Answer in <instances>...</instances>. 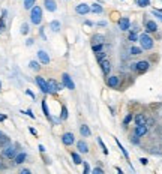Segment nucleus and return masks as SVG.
Segmentation results:
<instances>
[{"mask_svg": "<svg viewBox=\"0 0 162 174\" xmlns=\"http://www.w3.org/2000/svg\"><path fill=\"white\" fill-rule=\"evenodd\" d=\"M48 27H50V30H51L53 33H59L60 29H62V23H60L59 20H53V21H50Z\"/></svg>", "mask_w": 162, "mask_h": 174, "instance_id": "6ab92c4d", "label": "nucleus"}, {"mask_svg": "<svg viewBox=\"0 0 162 174\" xmlns=\"http://www.w3.org/2000/svg\"><path fill=\"white\" fill-rule=\"evenodd\" d=\"M129 54L131 56H140V54H143V48L141 47H137V45H132L129 48Z\"/></svg>", "mask_w": 162, "mask_h": 174, "instance_id": "7c9ffc66", "label": "nucleus"}, {"mask_svg": "<svg viewBox=\"0 0 162 174\" xmlns=\"http://www.w3.org/2000/svg\"><path fill=\"white\" fill-rule=\"evenodd\" d=\"M131 68L135 71L137 74H146L147 71L150 69V63L147 60H140V62H137V63H134Z\"/></svg>", "mask_w": 162, "mask_h": 174, "instance_id": "423d86ee", "label": "nucleus"}, {"mask_svg": "<svg viewBox=\"0 0 162 174\" xmlns=\"http://www.w3.org/2000/svg\"><path fill=\"white\" fill-rule=\"evenodd\" d=\"M147 132H149V126L147 125H137L135 129H134V135L141 138V137H144Z\"/></svg>", "mask_w": 162, "mask_h": 174, "instance_id": "a211bd4d", "label": "nucleus"}, {"mask_svg": "<svg viewBox=\"0 0 162 174\" xmlns=\"http://www.w3.org/2000/svg\"><path fill=\"white\" fill-rule=\"evenodd\" d=\"M146 32L147 33H155V32H158V24L152 21V20H149V21H146Z\"/></svg>", "mask_w": 162, "mask_h": 174, "instance_id": "412c9836", "label": "nucleus"}, {"mask_svg": "<svg viewBox=\"0 0 162 174\" xmlns=\"http://www.w3.org/2000/svg\"><path fill=\"white\" fill-rule=\"evenodd\" d=\"M102 50H104V44H95V45H92V51L93 53L102 51Z\"/></svg>", "mask_w": 162, "mask_h": 174, "instance_id": "58836bf2", "label": "nucleus"}, {"mask_svg": "<svg viewBox=\"0 0 162 174\" xmlns=\"http://www.w3.org/2000/svg\"><path fill=\"white\" fill-rule=\"evenodd\" d=\"M90 12H93V14H102L104 6H101V3H92L90 5Z\"/></svg>", "mask_w": 162, "mask_h": 174, "instance_id": "c756f323", "label": "nucleus"}, {"mask_svg": "<svg viewBox=\"0 0 162 174\" xmlns=\"http://www.w3.org/2000/svg\"><path fill=\"white\" fill-rule=\"evenodd\" d=\"M42 6L45 11H48V12H56L57 11V2L56 0H44Z\"/></svg>", "mask_w": 162, "mask_h": 174, "instance_id": "f3484780", "label": "nucleus"}, {"mask_svg": "<svg viewBox=\"0 0 162 174\" xmlns=\"http://www.w3.org/2000/svg\"><path fill=\"white\" fill-rule=\"evenodd\" d=\"M98 143H99V146H101V149H102V152H104V155H108V153H110V152H108V149H107V146H105V144H104V141H102V138H99V137H98Z\"/></svg>", "mask_w": 162, "mask_h": 174, "instance_id": "c9c22d12", "label": "nucleus"}, {"mask_svg": "<svg viewBox=\"0 0 162 174\" xmlns=\"http://www.w3.org/2000/svg\"><path fill=\"white\" fill-rule=\"evenodd\" d=\"M36 56H38V60H39L41 65H50V63H51L50 54L45 51V50H39V51L36 53Z\"/></svg>", "mask_w": 162, "mask_h": 174, "instance_id": "1a4fd4ad", "label": "nucleus"}, {"mask_svg": "<svg viewBox=\"0 0 162 174\" xmlns=\"http://www.w3.org/2000/svg\"><path fill=\"white\" fill-rule=\"evenodd\" d=\"M107 86L113 89V90H119L120 86H122V78L119 75H107V80H105Z\"/></svg>", "mask_w": 162, "mask_h": 174, "instance_id": "39448f33", "label": "nucleus"}, {"mask_svg": "<svg viewBox=\"0 0 162 174\" xmlns=\"http://www.w3.org/2000/svg\"><path fill=\"white\" fill-rule=\"evenodd\" d=\"M6 17H8V11L3 9L2 11V15H0V32H5L6 30Z\"/></svg>", "mask_w": 162, "mask_h": 174, "instance_id": "4be33fe9", "label": "nucleus"}, {"mask_svg": "<svg viewBox=\"0 0 162 174\" xmlns=\"http://www.w3.org/2000/svg\"><path fill=\"white\" fill-rule=\"evenodd\" d=\"M131 143H132L134 146H138V144H140V137H137V135L132 134V137H131Z\"/></svg>", "mask_w": 162, "mask_h": 174, "instance_id": "a19ab883", "label": "nucleus"}, {"mask_svg": "<svg viewBox=\"0 0 162 174\" xmlns=\"http://www.w3.org/2000/svg\"><path fill=\"white\" fill-rule=\"evenodd\" d=\"M47 84H48V95H53V96H56L59 92H62L65 89V86L62 83H57L54 78H48Z\"/></svg>", "mask_w": 162, "mask_h": 174, "instance_id": "20e7f679", "label": "nucleus"}, {"mask_svg": "<svg viewBox=\"0 0 162 174\" xmlns=\"http://www.w3.org/2000/svg\"><path fill=\"white\" fill-rule=\"evenodd\" d=\"M128 39L131 41V42H137V41H138V35H137V30H131V29H129V32H128Z\"/></svg>", "mask_w": 162, "mask_h": 174, "instance_id": "2f4dec72", "label": "nucleus"}, {"mask_svg": "<svg viewBox=\"0 0 162 174\" xmlns=\"http://www.w3.org/2000/svg\"><path fill=\"white\" fill-rule=\"evenodd\" d=\"M0 33H2V32H0Z\"/></svg>", "mask_w": 162, "mask_h": 174, "instance_id": "bf43d9fd", "label": "nucleus"}, {"mask_svg": "<svg viewBox=\"0 0 162 174\" xmlns=\"http://www.w3.org/2000/svg\"><path fill=\"white\" fill-rule=\"evenodd\" d=\"M75 12H77L78 15H87V14H90V5L78 3L77 6H75Z\"/></svg>", "mask_w": 162, "mask_h": 174, "instance_id": "4468645a", "label": "nucleus"}, {"mask_svg": "<svg viewBox=\"0 0 162 174\" xmlns=\"http://www.w3.org/2000/svg\"><path fill=\"white\" fill-rule=\"evenodd\" d=\"M137 5L140 8H147L150 5V0H137Z\"/></svg>", "mask_w": 162, "mask_h": 174, "instance_id": "4c0bfd02", "label": "nucleus"}, {"mask_svg": "<svg viewBox=\"0 0 162 174\" xmlns=\"http://www.w3.org/2000/svg\"><path fill=\"white\" fill-rule=\"evenodd\" d=\"M90 42H92V45H95V44H105V36L101 35V33H95L90 38Z\"/></svg>", "mask_w": 162, "mask_h": 174, "instance_id": "5701e85b", "label": "nucleus"}, {"mask_svg": "<svg viewBox=\"0 0 162 174\" xmlns=\"http://www.w3.org/2000/svg\"><path fill=\"white\" fill-rule=\"evenodd\" d=\"M20 150H21V146L18 143H15V144H8V146L0 149V159L2 161H12Z\"/></svg>", "mask_w": 162, "mask_h": 174, "instance_id": "f257e3e1", "label": "nucleus"}, {"mask_svg": "<svg viewBox=\"0 0 162 174\" xmlns=\"http://www.w3.org/2000/svg\"><path fill=\"white\" fill-rule=\"evenodd\" d=\"M33 44H35V39H33V38H27V39H26V47H32Z\"/></svg>", "mask_w": 162, "mask_h": 174, "instance_id": "49530a36", "label": "nucleus"}, {"mask_svg": "<svg viewBox=\"0 0 162 174\" xmlns=\"http://www.w3.org/2000/svg\"><path fill=\"white\" fill-rule=\"evenodd\" d=\"M35 83H36V86L39 87V90L42 92V95H48V84H47V80L44 78L42 75H36L35 77Z\"/></svg>", "mask_w": 162, "mask_h": 174, "instance_id": "0eeeda50", "label": "nucleus"}, {"mask_svg": "<svg viewBox=\"0 0 162 174\" xmlns=\"http://www.w3.org/2000/svg\"><path fill=\"white\" fill-rule=\"evenodd\" d=\"M95 54H96V62H98V63H101V62L104 60V59H107V54H105V51H98V53H95Z\"/></svg>", "mask_w": 162, "mask_h": 174, "instance_id": "f704fd0d", "label": "nucleus"}, {"mask_svg": "<svg viewBox=\"0 0 162 174\" xmlns=\"http://www.w3.org/2000/svg\"><path fill=\"white\" fill-rule=\"evenodd\" d=\"M98 26H99V27H105V26H107V21H99V23H98Z\"/></svg>", "mask_w": 162, "mask_h": 174, "instance_id": "4d7b16f0", "label": "nucleus"}, {"mask_svg": "<svg viewBox=\"0 0 162 174\" xmlns=\"http://www.w3.org/2000/svg\"><path fill=\"white\" fill-rule=\"evenodd\" d=\"M5 138H8V135H6L3 130H0V141H2V140H5Z\"/></svg>", "mask_w": 162, "mask_h": 174, "instance_id": "603ef678", "label": "nucleus"}, {"mask_svg": "<svg viewBox=\"0 0 162 174\" xmlns=\"http://www.w3.org/2000/svg\"><path fill=\"white\" fill-rule=\"evenodd\" d=\"M152 14H153V15H155L156 18H159V20L162 21V11H158V9H153V11H152Z\"/></svg>", "mask_w": 162, "mask_h": 174, "instance_id": "a18cd8bd", "label": "nucleus"}, {"mask_svg": "<svg viewBox=\"0 0 162 174\" xmlns=\"http://www.w3.org/2000/svg\"><path fill=\"white\" fill-rule=\"evenodd\" d=\"M140 162H141L143 165H147V164H149V161H147L146 158H140Z\"/></svg>", "mask_w": 162, "mask_h": 174, "instance_id": "5fc2aeb1", "label": "nucleus"}, {"mask_svg": "<svg viewBox=\"0 0 162 174\" xmlns=\"http://www.w3.org/2000/svg\"><path fill=\"white\" fill-rule=\"evenodd\" d=\"M27 158H29V155H27L26 152L20 150L17 155H15V158L12 159V162H14V165H23V164L27 161Z\"/></svg>", "mask_w": 162, "mask_h": 174, "instance_id": "9b49d317", "label": "nucleus"}, {"mask_svg": "<svg viewBox=\"0 0 162 174\" xmlns=\"http://www.w3.org/2000/svg\"><path fill=\"white\" fill-rule=\"evenodd\" d=\"M138 41H140V47L143 48V51H149V50H152L155 47L153 38L149 35L147 32L146 33H141V35L138 36Z\"/></svg>", "mask_w": 162, "mask_h": 174, "instance_id": "7ed1b4c3", "label": "nucleus"}, {"mask_svg": "<svg viewBox=\"0 0 162 174\" xmlns=\"http://www.w3.org/2000/svg\"><path fill=\"white\" fill-rule=\"evenodd\" d=\"M119 29L122 32H129V29H131V20L128 17H122L119 18Z\"/></svg>", "mask_w": 162, "mask_h": 174, "instance_id": "ddd939ff", "label": "nucleus"}, {"mask_svg": "<svg viewBox=\"0 0 162 174\" xmlns=\"http://www.w3.org/2000/svg\"><path fill=\"white\" fill-rule=\"evenodd\" d=\"M68 117H69L68 107H66L65 104H62V107H60V116H59L60 122H66V120H68Z\"/></svg>", "mask_w": 162, "mask_h": 174, "instance_id": "aec40b11", "label": "nucleus"}, {"mask_svg": "<svg viewBox=\"0 0 162 174\" xmlns=\"http://www.w3.org/2000/svg\"><path fill=\"white\" fill-rule=\"evenodd\" d=\"M6 120H8V114H3V113H0V123L6 122Z\"/></svg>", "mask_w": 162, "mask_h": 174, "instance_id": "de8ad7c7", "label": "nucleus"}, {"mask_svg": "<svg viewBox=\"0 0 162 174\" xmlns=\"http://www.w3.org/2000/svg\"><path fill=\"white\" fill-rule=\"evenodd\" d=\"M20 33L23 36H27L29 33H30V23H27V21H24L23 24H21V27H20Z\"/></svg>", "mask_w": 162, "mask_h": 174, "instance_id": "cd10ccee", "label": "nucleus"}, {"mask_svg": "<svg viewBox=\"0 0 162 174\" xmlns=\"http://www.w3.org/2000/svg\"><path fill=\"white\" fill-rule=\"evenodd\" d=\"M62 84L66 87L68 90H75V83H74L72 77L69 75L68 72H63L62 74Z\"/></svg>", "mask_w": 162, "mask_h": 174, "instance_id": "6e6552de", "label": "nucleus"}, {"mask_svg": "<svg viewBox=\"0 0 162 174\" xmlns=\"http://www.w3.org/2000/svg\"><path fill=\"white\" fill-rule=\"evenodd\" d=\"M84 24H86V26H89V27H93V26H95V23H93V21H89V20L86 21Z\"/></svg>", "mask_w": 162, "mask_h": 174, "instance_id": "6e6d98bb", "label": "nucleus"}, {"mask_svg": "<svg viewBox=\"0 0 162 174\" xmlns=\"http://www.w3.org/2000/svg\"><path fill=\"white\" fill-rule=\"evenodd\" d=\"M6 168H8V167L5 165V164H3V161L0 159V171H3V170H6Z\"/></svg>", "mask_w": 162, "mask_h": 174, "instance_id": "864d4df0", "label": "nucleus"}, {"mask_svg": "<svg viewBox=\"0 0 162 174\" xmlns=\"http://www.w3.org/2000/svg\"><path fill=\"white\" fill-rule=\"evenodd\" d=\"M101 71H102V74H104V77H107V75H110V72L111 69H113V66H111V62L108 60V59H104L101 63Z\"/></svg>", "mask_w": 162, "mask_h": 174, "instance_id": "dca6fc26", "label": "nucleus"}, {"mask_svg": "<svg viewBox=\"0 0 162 174\" xmlns=\"http://www.w3.org/2000/svg\"><path fill=\"white\" fill-rule=\"evenodd\" d=\"M92 174H105V171H104V168H101V167H96V168L92 170Z\"/></svg>", "mask_w": 162, "mask_h": 174, "instance_id": "37998d69", "label": "nucleus"}, {"mask_svg": "<svg viewBox=\"0 0 162 174\" xmlns=\"http://www.w3.org/2000/svg\"><path fill=\"white\" fill-rule=\"evenodd\" d=\"M24 93H26L27 96H29V98H32V99H36V95H35L33 92H32V90H30V89H26V90H24Z\"/></svg>", "mask_w": 162, "mask_h": 174, "instance_id": "c03bdc74", "label": "nucleus"}, {"mask_svg": "<svg viewBox=\"0 0 162 174\" xmlns=\"http://www.w3.org/2000/svg\"><path fill=\"white\" fill-rule=\"evenodd\" d=\"M134 122H135V125H146V122H147V117H146L143 113H138L134 116Z\"/></svg>", "mask_w": 162, "mask_h": 174, "instance_id": "bb28decb", "label": "nucleus"}, {"mask_svg": "<svg viewBox=\"0 0 162 174\" xmlns=\"http://www.w3.org/2000/svg\"><path fill=\"white\" fill-rule=\"evenodd\" d=\"M77 150L81 153V155H87V153L90 152V147H89V144H87L86 140H78L77 141Z\"/></svg>", "mask_w": 162, "mask_h": 174, "instance_id": "f8f14e48", "label": "nucleus"}, {"mask_svg": "<svg viewBox=\"0 0 162 174\" xmlns=\"http://www.w3.org/2000/svg\"><path fill=\"white\" fill-rule=\"evenodd\" d=\"M38 149H39V152H41V153H45V152H47L45 146H42V144H39V146H38Z\"/></svg>", "mask_w": 162, "mask_h": 174, "instance_id": "3c124183", "label": "nucleus"}, {"mask_svg": "<svg viewBox=\"0 0 162 174\" xmlns=\"http://www.w3.org/2000/svg\"><path fill=\"white\" fill-rule=\"evenodd\" d=\"M29 132H30V134H32V135H35V137H38V130L35 129V128H32V126H30V128H29Z\"/></svg>", "mask_w": 162, "mask_h": 174, "instance_id": "8fccbe9b", "label": "nucleus"}, {"mask_svg": "<svg viewBox=\"0 0 162 174\" xmlns=\"http://www.w3.org/2000/svg\"><path fill=\"white\" fill-rule=\"evenodd\" d=\"M62 143H63V146L71 147V146L75 143V135H74L72 132H65V134L62 135Z\"/></svg>", "mask_w": 162, "mask_h": 174, "instance_id": "9d476101", "label": "nucleus"}, {"mask_svg": "<svg viewBox=\"0 0 162 174\" xmlns=\"http://www.w3.org/2000/svg\"><path fill=\"white\" fill-rule=\"evenodd\" d=\"M39 36L42 38L44 41H47V35H45V29H44V26H39Z\"/></svg>", "mask_w": 162, "mask_h": 174, "instance_id": "79ce46f5", "label": "nucleus"}, {"mask_svg": "<svg viewBox=\"0 0 162 174\" xmlns=\"http://www.w3.org/2000/svg\"><path fill=\"white\" fill-rule=\"evenodd\" d=\"M116 144H117V146H119L120 152H122V155H123V156H125V159H126V161H128V164H131V158H129V153H128V150H126V149H125V147H123V146H122V143H120L119 140H116Z\"/></svg>", "mask_w": 162, "mask_h": 174, "instance_id": "c85d7f7f", "label": "nucleus"}, {"mask_svg": "<svg viewBox=\"0 0 162 174\" xmlns=\"http://www.w3.org/2000/svg\"><path fill=\"white\" fill-rule=\"evenodd\" d=\"M2 89H3V86H2V81H0V92H2Z\"/></svg>", "mask_w": 162, "mask_h": 174, "instance_id": "13d9d810", "label": "nucleus"}, {"mask_svg": "<svg viewBox=\"0 0 162 174\" xmlns=\"http://www.w3.org/2000/svg\"><path fill=\"white\" fill-rule=\"evenodd\" d=\"M41 108H42V113L44 116L47 117V120L50 123H53V117H51V113H50V108H48V102H47V99L44 98L42 101H41Z\"/></svg>", "mask_w": 162, "mask_h": 174, "instance_id": "2eb2a0df", "label": "nucleus"}, {"mask_svg": "<svg viewBox=\"0 0 162 174\" xmlns=\"http://www.w3.org/2000/svg\"><path fill=\"white\" fill-rule=\"evenodd\" d=\"M134 120V114L132 113H128L126 116H125V119H123V126H128L129 123Z\"/></svg>", "mask_w": 162, "mask_h": 174, "instance_id": "72a5a7b5", "label": "nucleus"}, {"mask_svg": "<svg viewBox=\"0 0 162 174\" xmlns=\"http://www.w3.org/2000/svg\"><path fill=\"white\" fill-rule=\"evenodd\" d=\"M29 68H30V71H33V72H41V69H42L39 60H30L29 62Z\"/></svg>", "mask_w": 162, "mask_h": 174, "instance_id": "a878e982", "label": "nucleus"}, {"mask_svg": "<svg viewBox=\"0 0 162 174\" xmlns=\"http://www.w3.org/2000/svg\"><path fill=\"white\" fill-rule=\"evenodd\" d=\"M23 5H24V9H26V11H30V9L36 5V0H24Z\"/></svg>", "mask_w": 162, "mask_h": 174, "instance_id": "473e14b6", "label": "nucleus"}, {"mask_svg": "<svg viewBox=\"0 0 162 174\" xmlns=\"http://www.w3.org/2000/svg\"><path fill=\"white\" fill-rule=\"evenodd\" d=\"M83 167H84V168H83V173L84 174H89L90 171H92V170H90V165H89V162L83 161Z\"/></svg>", "mask_w": 162, "mask_h": 174, "instance_id": "ea45409f", "label": "nucleus"}, {"mask_svg": "<svg viewBox=\"0 0 162 174\" xmlns=\"http://www.w3.org/2000/svg\"><path fill=\"white\" fill-rule=\"evenodd\" d=\"M29 12H30V15H29V18H30V24H32V26H41V24H42V20H44L42 6L35 5Z\"/></svg>", "mask_w": 162, "mask_h": 174, "instance_id": "f03ea898", "label": "nucleus"}, {"mask_svg": "<svg viewBox=\"0 0 162 174\" xmlns=\"http://www.w3.org/2000/svg\"><path fill=\"white\" fill-rule=\"evenodd\" d=\"M71 159L75 165H81L83 164V158H81V153L80 152H71Z\"/></svg>", "mask_w": 162, "mask_h": 174, "instance_id": "b1692460", "label": "nucleus"}, {"mask_svg": "<svg viewBox=\"0 0 162 174\" xmlns=\"http://www.w3.org/2000/svg\"><path fill=\"white\" fill-rule=\"evenodd\" d=\"M20 174H32L29 168H20Z\"/></svg>", "mask_w": 162, "mask_h": 174, "instance_id": "09e8293b", "label": "nucleus"}, {"mask_svg": "<svg viewBox=\"0 0 162 174\" xmlns=\"http://www.w3.org/2000/svg\"><path fill=\"white\" fill-rule=\"evenodd\" d=\"M20 113H21V114H26V116H29L30 119H36V116L33 114V111H32V108H27L26 111H24V110H21Z\"/></svg>", "mask_w": 162, "mask_h": 174, "instance_id": "e433bc0d", "label": "nucleus"}, {"mask_svg": "<svg viewBox=\"0 0 162 174\" xmlns=\"http://www.w3.org/2000/svg\"><path fill=\"white\" fill-rule=\"evenodd\" d=\"M80 135H81L83 138H87V137L92 135V129H90L87 125H81V126H80Z\"/></svg>", "mask_w": 162, "mask_h": 174, "instance_id": "393cba45", "label": "nucleus"}]
</instances>
